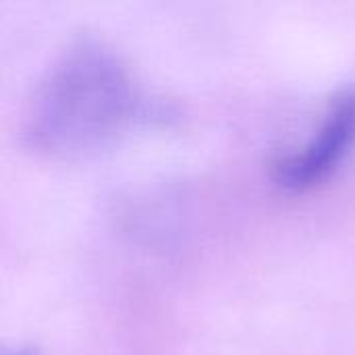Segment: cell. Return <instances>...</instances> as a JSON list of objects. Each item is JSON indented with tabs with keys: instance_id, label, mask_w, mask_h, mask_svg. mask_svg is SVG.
<instances>
[{
	"instance_id": "6da1fadb",
	"label": "cell",
	"mask_w": 355,
	"mask_h": 355,
	"mask_svg": "<svg viewBox=\"0 0 355 355\" xmlns=\"http://www.w3.org/2000/svg\"><path fill=\"white\" fill-rule=\"evenodd\" d=\"M141 116L146 98L125 60L106 42L81 35L35 83L23 137L40 152L73 156L102 148Z\"/></svg>"
},
{
	"instance_id": "3957f363",
	"label": "cell",
	"mask_w": 355,
	"mask_h": 355,
	"mask_svg": "<svg viewBox=\"0 0 355 355\" xmlns=\"http://www.w3.org/2000/svg\"><path fill=\"white\" fill-rule=\"evenodd\" d=\"M4 355H37V352L33 347H15V349H8Z\"/></svg>"
},
{
	"instance_id": "7a4b0ae2",
	"label": "cell",
	"mask_w": 355,
	"mask_h": 355,
	"mask_svg": "<svg viewBox=\"0 0 355 355\" xmlns=\"http://www.w3.org/2000/svg\"><path fill=\"white\" fill-rule=\"evenodd\" d=\"M355 148V87L337 92L318 127L295 150L275 158L272 179L289 191H308L327 181Z\"/></svg>"
}]
</instances>
